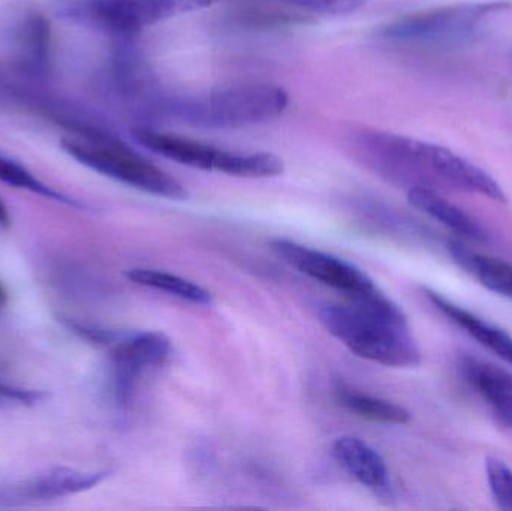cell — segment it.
Wrapping results in <instances>:
<instances>
[{
	"label": "cell",
	"instance_id": "ffe728a7",
	"mask_svg": "<svg viewBox=\"0 0 512 511\" xmlns=\"http://www.w3.org/2000/svg\"><path fill=\"white\" fill-rule=\"evenodd\" d=\"M300 14L345 15L366 5L367 0H267Z\"/></svg>",
	"mask_w": 512,
	"mask_h": 511
},
{
	"label": "cell",
	"instance_id": "3957f363",
	"mask_svg": "<svg viewBox=\"0 0 512 511\" xmlns=\"http://www.w3.org/2000/svg\"><path fill=\"white\" fill-rule=\"evenodd\" d=\"M369 153L376 158L432 174L462 191L480 194L499 203L507 201L504 189L489 173L439 144L375 131L369 140Z\"/></svg>",
	"mask_w": 512,
	"mask_h": 511
},
{
	"label": "cell",
	"instance_id": "8992f818",
	"mask_svg": "<svg viewBox=\"0 0 512 511\" xmlns=\"http://www.w3.org/2000/svg\"><path fill=\"white\" fill-rule=\"evenodd\" d=\"M289 96L268 83H242L210 93L207 98L180 108L186 119L215 128L259 125L282 116Z\"/></svg>",
	"mask_w": 512,
	"mask_h": 511
},
{
	"label": "cell",
	"instance_id": "7a4b0ae2",
	"mask_svg": "<svg viewBox=\"0 0 512 511\" xmlns=\"http://www.w3.org/2000/svg\"><path fill=\"white\" fill-rule=\"evenodd\" d=\"M77 132V137L63 138L62 149L84 167L156 197H188L179 180L107 132L96 128H81Z\"/></svg>",
	"mask_w": 512,
	"mask_h": 511
},
{
	"label": "cell",
	"instance_id": "52a82bcc",
	"mask_svg": "<svg viewBox=\"0 0 512 511\" xmlns=\"http://www.w3.org/2000/svg\"><path fill=\"white\" fill-rule=\"evenodd\" d=\"M270 246L274 254L289 266L333 290L340 291L348 299H357L378 288L372 279L357 267L318 249L285 239L273 240Z\"/></svg>",
	"mask_w": 512,
	"mask_h": 511
},
{
	"label": "cell",
	"instance_id": "5b68a950",
	"mask_svg": "<svg viewBox=\"0 0 512 511\" xmlns=\"http://www.w3.org/2000/svg\"><path fill=\"white\" fill-rule=\"evenodd\" d=\"M511 9L508 2H471L439 6L387 24L382 36L406 44L453 47L474 38L489 18Z\"/></svg>",
	"mask_w": 512,
	"mask_h": 511
},
{
	"label": "cell",
	"instance_id": "6da1fadb",
	"mask_svg": "<svg viewBox=\"0 0 512 511\" xmlns=\"http://www.w3.org/2000/svg\"><path fill=\"white\" fill-rule=\"evenodd\" d=\"M319 323L361 359L390 366L415 368L421 351L402 309L379 288L346 303L318 309Z\"/></svg>",
	"mask_w": 512,
	"mask_h": 511
},
{
	"label": "cell",
	"instance_id": "ac0fdd59",
	"mask_svg": "<svg viewBox=\"0 0 512 511\" xmlns=\"http://www.w3.org/2000/svg\"><path fill=\"white\" fill-rule=\"evenodd\" d=\"M216 2L221 0H132V9L138 29L143 30L159 21L207 8Z\"/></svg>",
	"mask_w": 512,
	"mask_h": 511
},
{
	"label": "cell",
	"instance_id": "d6986e66",
	"mask_svg": "<svg viewBox=\"0 0 512 511\" xmlns=\"http://www.w3.org/2000/svg\"><path fill=\"white\" fill-rule=\"evenodd\" d=\"M0 182L12 186V188L33 192V194L41 195V197L57 201V203L81 207V204L77 203L74 198L66 197L62 192L54 191L53 188L42 183L38 177L33 176L23 165L2 155H0Z\"/></svg>",
	"mask_w": 512,
	"mask_h": 511
},
{
	"label": "cell",
	"instance_id": "e0dca14e",
	"mask_svg": "<svg viewBox=\"0 0 512 511\" xmlns=\"http://www.w3.org/2000/svg\"><path fill=\"white\" fill-rule=\"evenodd\" d=\"M126 278L135 282V284L141 285V287L164 291V293L171 294V296L198 303V305H210L213 302V296L206 288L189 281V279L164 272V270L141 269V267H138V269L128 270Z\"/></svg>",
	"mask_w": 512,
	"mask_h": 511
},
{
	"label": "cell",
	"instance_id": "7402d4cb",
	"mask_svg": "<svg viewBox=\"0 0 512 511\" xmlns=\"http://www.w3.org/2000/svg\"><path fill=\"white\" fill-rule=\"evenodd\" d=\"M11 225V216L3 201L0 200V228H8Z\"/></svg>",
	"mask_w": 512,
	"mask_h": 511
},
{
	"label": "cell",
	"instance_id": "4fadbf2b",
	"mask_svg": "<svg viewBox=\"0 0 512 511\" xmlns=\"http://www.w3.org/2000/svg\"><path fill=\"white\" fill-rule=\"evenodd\" d=\"M408 200L415 209L441 222L453 233L466 237V239L477 240V242L487 240L486 230L471 215L457 207L456 204L450 203L447 198L441 197L433 189L426 188V186H414L409 189Z\"/></svg>",
	"mask_w": 512,
	"mask_h": 511
},
{
	"label": "cell",
	"instance_id": "9a60e30c",
	"mask_svg": "<svg viewBox=\"0 0 512 511\" xmlns=\"http://www.w3.org/2000/svg\"><path fill=\"white\" fill-rule=\"evenodd\" d=\"M448 249L454 263L459 264L475 281L487 290L512 300L511 263L472 251L460 242H451Z\"/></svg>",
	"mask_w": 512,
	"mask_h": 511
},
{
	"label": "cell",
	"instance_id": "7c38bea8",
	"mask_svg": "<svg viewBox=\"0 0 512 511\" xmlns=\"http://www.w3.org/2000/svg\"><path fill=\"white\" fill-rule=\"evenodd\" d=\"M426 296L445 317L450 318L460 329L465 330L471 338L480 342L483 347H486L487 350L492 351L512 366V338L507 332L493 326L492 323H487L483 318L477 317L468 309L456 305L442 294L426 290Z\"/></svg>",
	"mask_w": 512,
	"mask_h": 511
},
{
	"label": "cell",
	"instance_id": "9c48e42d",
	"mask_svg": "<svg viewBox=\"0 0 512 511\" xmlns=\"http://www.w3.org/2000/svg\"><path fill=\"white\" fill-rule=\"evenodd\" d=\"M331 453L337 464L366 488L376 492L390 488V471L384 458L360 438H337Z\"/></svg>",
	"mask_w": 512,
	"mask_h": 511
},
{
	"label": "cell",
	"instance_id": "8fae6325",
	"mask_svg": "<svg viewBox=\"0 0 512 511\" xmlns=\"http://www.w3.org/2000/svg\"><path fill=\"white\" fill-rule=\"evenodd\" d=\"M107 476V473H81L69 468H54L21 483L14 489V497L29 501L56 500L96 488Z\"/></svg>",
	"mask_w": 512,
	"mask_h": 511
},
{
	"label": "cell",
	"instance_id": "ba28073f",
	"mask_svg": "<svg viewBox=\"0 0 512 511\" xmlns=\"http://www.w3.org/2000/svg\"><path fill=\"white\" fill-rule=\"evenodd\" d=\"M111 345L114 398L120 405H126L134 396L135 384L141 374L167 362L171 342L161 332H140L117 335Z\"/></svg>",
	"mask_w": 512,
	"mask_h": 511
},
{
	"label": "cell",
	"instance_id": "2e32d148",
	"mask_svg": "<svg viewBox=\"0 0 512 511\" xmlns=\"http://www.w3.org/2000/svg\"><path fill=\"white\" fill-rule=\"evenodd\" d=\"M334 396L340 407L361 419L384 423V425H406L411 422V413L406 408L385 399L373 398L366 393L351 389L346 384H337Z\"/></svg>",
	"mask_w": 512,
	"mask_h": 511
},
{
	"label": "cell",
	"instance_id": "30bf717a",
	"mask_svg": "<svg viewBox=\"0 0 512 511\" xmlns=\"http://www.w3.org/2000/svg\"><path fill=\"white\" fill-rule=\"evenodd\" d=\"M460 369L472 389L512 429V372L472 357L463 359Z\"/></svg>",
	"mask_w": 512,
	"mask_h": 511
},
{
	"label": "cell",
	"instance_id": "44dd1931",
	"mask_svg": "<svg viewBox=\"0 0 512 511\" xmlns=\"http://www.w3.org/2000/svg\"><path fill=\"white\" fill-rule=\"evenodd\" d=\"M486 476L499 509L512 511V470L498 458H487Z\"/></svg>",
	"mask_w": 512,
	"mask_h": 511
},
{
	"label": "cell",
	"instance_id": "277c9868",
	"mask_svg": "<svg viewBox=\"0 0 512 511\" xmlns=\"http://www.w3.org/2000/svg\"><path fill=\"white\" fill-rule=\"evenodd\" d=\"M132 137L156 155L200 170L219 171L230 176L251 179L280 176L285 170L282 159L273 153L230 152L192 138L155 131L143 126L132 129Z\"/></svg>",
	"mask_w": 512,
	"mask_h": 511
},
{
	"label": "cell",
	"instance_id": "603a6c76",
	"mask_svg": "<svg viewBox=\"0 0 512 511\" xmlns=\"http://www.w3.org/2000/svg\"><path fill=\"white\" fill-rule=\"evenodd\" d=\"M6 303H8V293H6L5 287L0 284V308L6 306Z\"/></svg>",
	"mask_w": 512,
	"mask_h": 511
},
{
	"label": "cell",
	"instance_id": "5bb4252c",
	"mask_svg": "<svg viewBox=\"0 0 512 511\" xmlns=\"http://www.w3.org/2000/svg\"><path fill=\"white\" fill-rule=\"evenodd\" d=\"M12 50L18 62L27 69H44L50 60L51 29L44 15L24 12L15 23L11 35Z\"/></svg>",
	"mask_w": 512,
	"mask_h": 511
}]
</instances>
